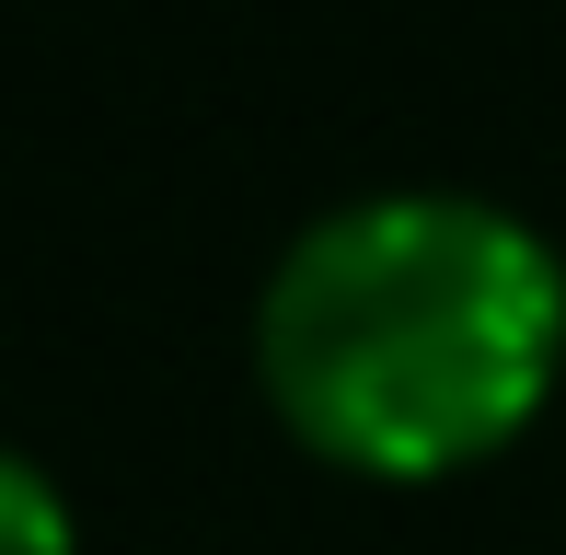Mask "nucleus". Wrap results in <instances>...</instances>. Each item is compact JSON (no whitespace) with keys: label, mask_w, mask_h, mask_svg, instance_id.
I'll return each instance as SVG.
<instances>
[{"label":"nucleus","mask_w":566,"mask_h":555,"mask_svg":"<svg viewBox=\"0 0 566 555\" xmlns=\"http://www.w3.org/2000/svg\"><path fill=\"white\" fill-rule=\"evenodd\" d=\"M566 266L544 232L485 197H358L277 255L254 301L266 406L347 474H451L485 463L555 394Z\"/></svg>","instance_id":"f257e3e1"},{"label":"nucleus","mask_w":566,"mask_h":555,"mask_svg":"<svg viewBox=\"0 0 566 555\" xmlns=\"http://www.w3.org/2000/svg\"><path fill=\"white\" fill-rule=\"evenodd\" d=\"M0 555H70V510L46 486V463H0Z\"/></svg>","instance_id":"f03ea898"}]
</instances>
